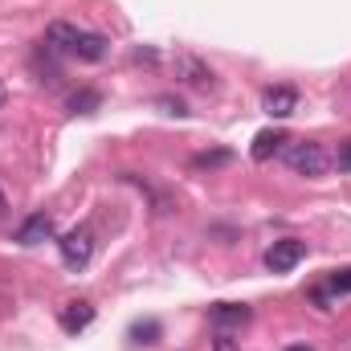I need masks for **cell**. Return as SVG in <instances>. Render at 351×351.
Listing matches in <instances>:
<instances>
[{"label":"cell","instance_id":"1","mask_svg":"<svg viewBox=\"0 0 351 351\" xmlns=\"http://www.w3.org/2000/svg\"><path fill=\"white\" fill-rule=\"evenodd\" d=\"M49 45L66 49V53L78 58V62H102L106 49H110V41H106L102 33L74 29V25H66V21H53V25H49Z\"/></svg>","mask_w":351,"mask_h":351},{"label":"cell","instance_id":"2","mask_svg":"<svg viewBox=\"0 0 351 351\" xmlns=\"http://www.w3.org/2000/svg\"><path fill=\"white\" fill-rule=\"evenodd\" d=\"M282 156H286V164H290L294 172H298V176H311V180H319V176L331 168V160H327L323 143H315V139H290Z\"/></svg>","mask_w":351,"mask_h":351},{"label":"cell","instance_id":"3","mask_svg":"<svg viewBox=\"0 0 351 351\" xmlns=\"http://www.w3.org/2000/svg\"><path fill=\"white\" fill-rule=\"evenodd\" d=\"M58 250H62V262L70 265V269H86L90 258H94V233H90L86 225H78V229H70V233L58 237Z\"/></svg>","mask_w":351,"mask_h":351},{"label":"cell","instance_id":"4","mask_svg":"<svg viewBox=\"0 0 351 351\" xmlns=\"http://www.w3.org/2000/svg\"><path fill=\"white\" fill-rule=\"evenodd\" d=\"M302 258H306V241L282 237V241H274V245L265 250V269H269V274H290Z\"/></svg>","mask_w":351,"mask_h":351},{"label":"cell","instance_id":"5","mask_svg":"<svg viewBox=\"0 0 351 351\" xmlns=\"http://www.w3.org/2000/svg\"><path fill=\"white\" fill-rule=\"evenodd\" d=\"M176 78L184 82V86H196V90H208L213 86V66H204L200 58H192V53H180L176 58Z\"/></svg>","mask_w":351,"mask_h":351},{"label":"cell","instance_id":"6","mask_svg":"<svg viewBox=\"0 0 351 351\" xmlns=\"http://www.w3.org/2000/svg\"><path fill=\"white\" fill-rule=\"evenodd\" d=\"M262 110L269 119H290L298 110V90L294 86H269L262 94Z\"/></svg>","mask_w":351,"mask_h":351},{"label":"cell","instance_id":"7","mask_svg":"<svg viewBox=\"0 0 351 351\" xmlns=\"http://www.w3.org/2000/svg\"><path fill=\"white\" fill-rule=\"evenodd\" d=\"M16 241H21V245L53 241V217H49V213H33V217H25L21 229H16Z\"/></svg>","mask_w":351,"mask_h":351},{"label":"cell","instance_id":"8","mask_svg":"<svg viewBox=\"0 0 351 351\" xmlns=\"http://www.w3.org/2000/svg\"><path fill=\"white\" fill-rule=\"evenodd\" d=\"M286 143H290V135L282 131V127H269V131H258V139H254V147H250V156L265 164V160H274L278 152H286Z\"/></svg>","mask_w":351,"mask_h":351},{"label":"cell","instance_id":"9","mask_svg":"<svg viewBox=\"0 0 351 351\" xmlns=\"http://www.w3.org/2000/svg\"><path fill=\"white\" fill-rule=\"evenodd\" d=\"M90 323H94V306H90L86 298H78V302H66V311H62V331H66V335H78V331H86Z\"/></svg>","mask_w":351,"mask_h":351},{"label":"cell","instance_id":"10","mask_svg":"<svg viewBox=\"0 0 351 351\" xmlns=\"http://www.w3.org/2000/svg\"><path fill=\"white\" fill-rule=\"evenodd\" d=\"M208 315H213L217 327H245V323L254 319V311H250L245 302H217Z\"/></svg>","mask_w":351,"mask_h":351},{"label":"cell","instance_id":"11","mask_svg":"<svg viewBox=\"0 0 351 351\" xmlns=\"http://www.w3.org/2000/svg\"><path fill=\"white\" fill-rule=\"evenodd\" d=\"M98 106H102V94L98 90H78L70 98V114H94Z\"/></svg>","mask_w":351,"mask_h":351},{"label":"cell","instance_id":"12","mask_svg":"<svg viewBox=\"0 0 351 351\" xmlns=\"http://www.w3.org/2000/svg\"><path fill=\"white\" fill-rule=\"evenodd\" d=\"M131 339H135V343H160V323H156V319L135 323V327H131Z\"/></svg>","mask_w":351,"mask_h":351},{"label":"cell","instance_id":"13","mask_svg":"<svg viewBox=\"0 0 351 351\" xmlns=\"http://www.w3.org/2000/svg\"><path fill=\"white\" fill-rule=\"evenodd\" d=\"M221 164H229V152H200V156H192V168H221Z\"/></svg>","mask_w":351,"mask_h":351},{"label":"cell","instance_id":"14","mask_svg":"<svg viewBox=\"0 0 351 351\" xmlns=\"http://www.w3.org/2000/svg\"><path fill=\"white\" fill-rule=\"evenodd\" d=\"M327 286H331V294H351V265H348V269H339Z\"/></svg>","mask_w":351,"mask_h":351},{"label":"cell","instance_id":"15","mask_svg":"<svg viewBox=\"0 0 351 351\" xmlns=\"http://www.w3.org/2000/svg\"><path fill=\"white\" fill-rule=\"evenodd\" d=\"M335 168L351 176V139H343V143H339V152H335Z\"/></svg>","mask_w":351,"mask_h":351},{"label":"cell","instance_id":"16","mask_svg":"<svg viewBox=\"0 0 351 351\" xmlns=\"http://www.w3.org/2000/svg\"><path fill=\"white\" fill-rule=\"evenodd\" d=\"M156 106H164V114H188L180 98H156Z\"/></svg>","mask_w":351,"mask_h":351},{"label":"cell","instance_id":"17","mask_svg":"<svg viewBox=\"0 0 351 351\" xmlns=\"http://www.w3.org/2000/svg\"><path fill=\"white\" fill-rule=\"evenodd\" d=\"M213 351H241V348H237V343H233L229 335H217V343H213Z\"/></svg>","mask_w":351,"mask_h":351},{"label":"cell","instance_id":"18","mask_svg":"<svg viewBox=\"0 0 351 351\" xmlns=\"http://www.w3.org/2000/svg\"><path fill=\"white\" fill-rule=\"evenodd\" d=\"M4 213H8V196L0 192V221H4Z\"/></svg>","mask_w":351,"mask_h":351},{"label":"cell","instance_id":"19","mask_svg":"<svg viewBox=\"0 0 351 351\" xmlns=\"http://www.w3.org/2000/svg\"><path fill=\"white\" fill-rule=\"evenodd\" d=\"M286 351H315V348H311V343H290Z\"/></svg>","mask_w":351,"mask_h":351},{"label":"cell","instance_id":"20","mask_svg":"<svg viewBox=\"0 0 351 351\" xmlns=\"http://www.w3.org/2000/svg\"><path fill=\"white\" fill-rule=\"evenodd\" d=\"M0 106H4V82H0Z\"/></svg>","mask_w":351,"mask_h":351}]
</instances>
